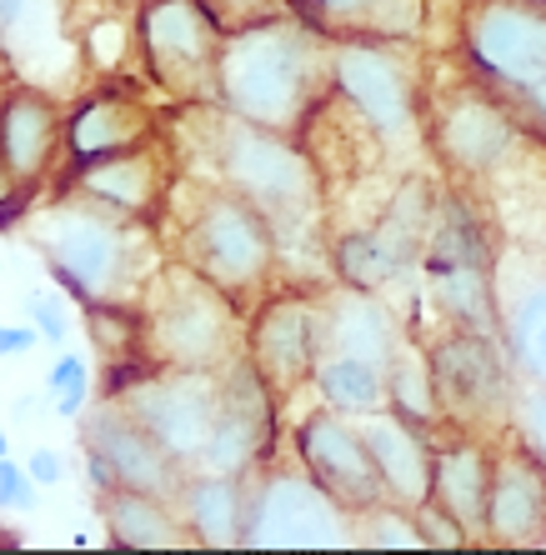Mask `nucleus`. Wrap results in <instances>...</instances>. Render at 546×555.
Masks as SVG:
<instances>
[{"label":"nucleus","instance_id":"1","mask_svg":"<svg viewBox=\"0 0 546 555\" xmlns=\"http://www.w3.org/2000/svg\"><path fill=\"white\" fill-rule=\"evenodd\" d=\"M331 46L337 40L296 11L226 30L216 61V105L251 126L301 135L306 116L331 91Z\"/></svg>","mask_w":546,"mask_h":555},{"label":"nucleus","instance_id":"2","mask_svg":"<svg viewBox=\"0 0 546 555\" xmlns=\"http://www.w3.org/2000/svg\"><path fill=\"white\" fill-rule=\"evenodd\" d=\"M26 241L46 260L55 291L86 306H141L161 256L151 220H126L76 191H61L26 225Z\"/></svg>","mask_w":546,"mask_h":555},{"label":"nucleus","instance_id":"3","mask_svg":"<svg viewBox=\"0 0 546 555\" xmlns=\"http://www.w3.org/2000/svg\"><path fill=\"white\" fill-rule=\"evenodd\" d=\"M221 111V105H216ZM211 155H216V176L236 195H246L276 225V246L281 266L291 260H316L331 271V246H326V181L316 170L312 151L271 126H251V120L221 111L211 130ZM337 275V271H331Z\"/></svg>","mask_w":546,"mask_h":555},{"label":"nucleus","instance_id":"4","mask_svg":"<svg viewBox=\"0 0 546 555\" xmlns=\"http://www.w3.org/2000/svg\"><path fill=\"white\" fill-rule=\"evenodd\" d=\"M141 356L166 371H226L246 356V315L181 256L161 266L141 300Z\"/></svg>","mask_w":546,"mask_h":555},{"label":"nucleus","instance_id":"5","mask_svg":"<svg viewBox=\"0 0 546 555\" xmlns=\"http://www.w3.org/2000/svg\"><path fill=\"white\" fill-rule=\"evenodd\" d=\"M421 275L446 325H467L501 340V246L492 216L467 191H436Z\"/></svg>","mask_w":546,"mask_h":555},{"label":"nucleus","instance_id":"6","mask_svg":"<svg viewBox=\"0 0 546 555\" xmlns=\"http://www.w3.org/2000/svg\"><path fill=\"white\" fill-rule=\"evenodd\" d=\"M331 91L381 135L391 155L427 145V80L406 40L346 36L331 46Z\"/></svg>","mask_w":546,"mask_h":555},{"label":"nucleus","instance_id":"7","mask_svg":"<svg viewBox=\"0 0 546 555\" xmlns=\"http://www.w3.org/2000/svg\"><path fill=\"white\" fill-rule=\"evenodd\" d=\"M181 260L221 285L231 300L256 306L281 271V246H276V225L266 210L236 195L231 185H216L201 195L195 216L186 220Z\"/></svg>","mask_w":546,"mask_h":555},{"label":"nucleus","instance_id":"8","mask_svg":"<svg viewBox=\"0 0 546 555\" xmlns=\"http://www.w3.org/2000/svg\"><path fill=\"white\" fill-rule=\"evenodd\" d=\"M246 545L251 551H346L356 516L306 465H261L246 476Z\"/></svg>","mask_w":546,"mask_h":555},{"label":"nucleus","instance_id":"9","mask_svg":"<svg viewBox=\"0 0 546 555\" xmlns=\"http://www.w3.org/2000/svg\"><path fill=\"white\" fill-rule=\"evenodd\" d=\"M111 396H120L136 411V421L186 470H195V461L206 455L211 436L231 405L226 371H166V365H141L126 380H111Z\"/></svg>","mask_w":546,"mask_h":555},{"label":"nucleus","instance_id":"10","mask_svg":"<svg viewBox=\"0 0 546 555\" xmlns=\"http://www.w3.org/2000/svg\"><path fill=\"white\" fill-rule=\"evenodd\" d=\"M521 135L526 126L517 101L486 86L482 76L446 91L442 101H427V145L456 181L501 176V166L521 151Z\"/></svg>","mask_w":546,"mask_h":555},{"label":"nucleus","instance_id":"11","mask_svg":"<svg viewBox=\"0 0 546 555\" xmlns=\"http://www.w3.org/2000/svg\"><path fill=\"white\" fill-rule=\"evenodd\" d=\"M136 51L145 70L176 101L216 105V61H221L226 26L206 0H141L136 5Z\"/></svg>","mask_w":546,"mask_h":555},{"label":"nucleus","instance_id":"12","mask_svg":"<svg viewBox=\"0 0 546 555\" xmlns=\"http://www.w3.org/2000/svg\"><path fill=\"white\" fill-rule=\"evenodd\" d=\"M80 451H86V476H91L96 495L126 486V491H151V495L176 501L186 476H191V470L136 421V411H130L120 396H111V390L86 411Z\"/></svg>","mask_w":546,"mask_h":555},{"label":"nucleus","instance_id":"13","mask_svg":"<svg viewBox=\"0 0 546 555\" xmlns=\"http://www.w3.org/2000/svg\"><path fill=\"white\" fill-rule=\"evenodd\" d=\"M326 291L287 285L266 291L246 321V361L266 380L276 401H291L301 386H312L316 361L326 356Z\"/></svg>","mask_w":546,"mask_h":555},{"label":"nucleus","instance_id":"14","mask_svg":"<svg viewBox=\"0 0 546 555\" xmlns=\"http://www.w3.org/2000/svg\"><path fill=\"white\" fill-rule=\"evenodd\" d=\"M461 55L501 95H526L546 76V0H467Z\"/></svg>","mask_w":546,"mask_h":555},{"label":"nucleus","instance_id":"15","mask_svg":"<svg viewBox=\"0 0 546 555\" xmlns=\"http://www.w3.org/2000/svg\"><path fill=\"white\" fill-rule=\"evenodd\" d=\"M431 371L442 386L446 421L456 430H477L486 421H511V386H517V365L507 356V340L467 331V325H446L436 340H427Z\"/></svg>","mask_w":546,"mask_h":555},{"label":"nucleus","instance_id":"16","mask_svg":"<svg viewBox=\"0 0 546 555\" xmlns=\"http://www.w3.org/2000/svg\"><path fill=\"white\" fill-rule=\"evenodd\" d=\"M291 446H296V461L306 465L352 516L371 511L377 501H391L386 480H381L377 461L366 451V436H361V426H356V415H341V411H331V405H321V411L296 421V440H291Z\"/></svg>","mask_w":546,"mask_h":555},{"label":"nucleus","instance_id":"17","mask_svg":"<svg viewBox=\"0 0 546 555\" xmlns=\"http://www.w3.org/2000/svg\"><path fill=\"white\" fill-rule=\"evenodd\" d=\"M65 155V111L46 86H5L0 95V181L36 191Z\"/></svg>","mask_w":546,"mask_h":555},{"label":"nucleus","instance_id":"18","mask_svg":"<svg viewBox=\"0 0 546 555\" xmlns=\"http://www.w3.org/2000/svg\"><path fill=\"white\" fill-rule=\"evenodd\" d=\"M482 541H492V545H542L546 541V461L521 436L496 440Z\"/></svg>","mask_w":546,"mask_h":555},{"label":"nucleus","instance_id":"19","mask_svg":"<svg viewBox=\"0 0 546 555\" xmlns=\"http://www.w3.org/2000/svg\"><path fill=\"white\" fill-rule=\"evenodd\" d=\"M61 191H76L96 206L116 210L126 220H156L170 201V160L161 151V141H145L136 151L105 155L65 176Z\"/></svg>","mask_w":546,"mask_h":555},{"label":"nucleus","instance_id":"20","mask_svg":"<svg viewBox=\"0 0 546 555\" xmlns=\"http://www.w3.org/2000/svg\"><path fill=\"white\" fill-rule=\"evenodd\" d=\"M145 141H156L151 105L130 91H96L65 111V176Z\"/></svg>","mask_w":546,"mask_h":555},{"label":"nucleus","instance_id":"21","mask_svg":"<svg viewBox=\"0 0 546 555\" xmlns=\"http://www.w3.org/2000/svg\"><path fill=\"white\" fill-rule=\"evenodd\" d=\"M356 426H361L366 451H371V461H377L391 501L427 505L431 501V476H436V436H427L421 426H411V421L396 415L391 405L356 415Z\"/></svg>","mask_w":546,"mask_h":555},{"label":"nucleus","instance_id":"22","mask_svg":"<svg viewBox=\"0 0 546 555\" xmlns=\"http://www.w3.org/2000/svg\"><path fill=\"white\" fill-rule=\"evenodd\" d=\"M496 440H482L477 430L446 426V440L436 436V476H431V501H442L461 526L482 541L486 535V495H492Z\"/></svg>","mask_w":546,"mask_h":555},{"label":"nucleus","instance_id":"23","mask_svg":"<svg viewBox=\"0 0 546 555\" xmlns=\"http://www.w3.org/2000/svg\"><path fill=\"white\" fill-rule=\"evenodd\" d=\"M326 300V350H341V356H361V361L381 365L386 371L391 356L402 350V340L411 336L396 310L381 300V291H356V285H341Z\"/></svg>","mask_w":546,"mask_h":555},{"label":"nucleus","instance_id":"24","mask_svg":"<svg viewBox=\"0 0 546 555\" xmlns=\"http://www.w3.org/2000/svg\"><path fill=\"white\" fill-rule=\"evenodd\" d=\"M246 476H216V470H191L176 495L191 545L201 551H241L246 545Z\"/></svg>","mask_w":546,"mask_h":555},{"label":"nucleus","instance_id":"25","mask_svg":"<svg viewBox=\"0 0 546 555\" xmlns=\"http://www.w3.org/2000/svg\"><path fill=\"white\" fill-rule=\"evenodd\" d=\"M96 505H101L105 535L120 551H181V545H191V530H186L176 501H166V495L116 486V491L96 495Z\"/></svg>","mask_w":546,"mask_h":555},{"label":"nucleus","instance_id":"26","mask_svg":"<svg viewBox=\"0 0 546 555\" xmlns=\"http://www.w3.org/2000/svg\"><path fill=\"white\" fill-rule=\"evenodd\" d=\"M501 340L517 375L546 386V260L521 275H507L501 266Z\"/></svg>","mask_w":546,"mask_h":555},{"label":"nucleus","instance_id":"27","mask_svg":"<svg viewBox=\"0 0 546 555\" xmlns=\"http://www.w3.org/2000/svg\"><path fill=\"white\" fill-rule=\"evenodd\" d=\"M301 21H312L331 40L391 36L406 40L421 30V0H287Z\"/></svg>","mask_w":546,"mask_h":555},{"label":"nucleus","instance_id":"28","mask_svg":"<svg viewBox=\"0 0 546 555\" xmlns=\"http://www.w3.org/2000/svg\"><path fill=\"white\" fill-rule=\"evenodd\" d=\"M386 405L396 415H406L411 426H421L427 436H442L446 421V405H442V386H436V371H431V350L427 340L406 336L402 350L391 356L386 365Z\"/></svg>","mask_w":546,"mask_h":555},{"label":"nucleus","instance_id":"29","mask_svg":"<svg viewBox=\"0 0 546 555\" xmlns=\"http://www.w3.org/2000/svg\"><path fill=\"white\" fill-rule=\"evenodd\" d=\"M312 390L316 401L331 405L341 415H366L386 405V371L361 356H341V350H326L312 371Z\"/></svg>","mask_w":546,"mask_h":555},{"label":"nucleus","instance_id":"30","mask_svg":"<svg viewBox=\"0 0 546 555\" xmlns=\"http://www.w3.org/2000/svg\"><path fill=\"white\" fill-rule=\"evenodd\" d=\"M55 21H61V0H0V40L15 61V76L26 55H46Z\"/></svg>","mask_w":546,"mask_h":555},{"label":"nucleus","instance_id":"31","mask_svg":"<svg viewBox=\"0 0 546 555\" xmlns=\"http://www.w3.org/2000/svg\"><path fill=\"white\" fill-rule=\"evenodd\" d=\"M356 545H366V551H427L417 505L377 501L371 511H361L356 516Z\"/></svg>","mask_w":546,"mask_h":555},{"label":"nucleus","instance_id":"32","mask_svg":"<svg viewBox=\"0 0 546 555\" xmlns=\"http://www.w3.org/2000/svg\"><path fill=\"white\" fill-rule=\"evenodd\" d=\"M86 325L96 331V350L116 365L126 361H145L141 356V306H86Z\"/></svg>","mask_w":546,"mask_h":555},{"label":"nucleus","instance_id":"33","mask_svg":"<svg viewBox=\"0 0 546 555\" xmlns=\"http://www.w3.org/2000/svg\"><path fill=\"white\" fill-rule=\"evenodd\" d=\"M46 396H51V411L76 421L80 411H91V365L76 350H61L55 365L46 371Z\"/></svg>","mask_w":546,"mask_h":555},{"label":"nucleus","instance_id":"34","mask_svg":"<svg viewBox=\"0 0 546 555\" xmlns=\"http://www.w3.org/2000/svg\"><path fill=\"white\" fill-rule=\"evenodd\" d=\"M130 46H141L136 40V15H96V21H86V30H80V51H86V61L96 65V70H120V61H126Z\"/></svg>","mask_w":546,"mask_h":555},{"label":"nucleus","instance_id":"35","mask_svg":"<svg viewBox=\"0 0 546 555\" xmlns=\"http://www.w3.org/2000/svg\"><path fill=\"white\" fill-rule=\"evenodd\" d=\"M511 436H521L536 455L546 461V386L532 380V375H517L511 386Z\"/></svg>","mask_w":546,"mask_h":555},{"label":"nucleus","instance_id":"36","mask_svg":"<svg viewBox=\"0 0 546 555\" xmlns=\"http://www.w3.org/2000/svg\"><path fill=\"white\" fill-rule=\"evenodd\" d=\"M26 321L36 325L51 346H65V340H71V310H65V300L55 296V291H30L26 296Z\"/></svg>","mask_w":546,"mask_h":555},{"label":"nucleus","instance_id":"37","mask_svg":"<svg viewBox=\"0 0 546 555\" xmlns=\"http://www.w3.org/2000/svg\"><path fill=\"white\" fill-rule=\"evenodd\" d=\"M417 516H421V530H427V545H436V551H461V545L477 541V535H471V530L461 526L442 501L417 505Z\"/></svg>","mask_w":546,"mask_h":555},{"label":"nucleus","instance_id":"38","mask_svg":"<svg viewBox=\"0 0 546 555\" xmlns=\"http://www.w3.org/2000/svg\"><path fill=\"white\" fill-rule=\"evenodd\" d=\"M211 15L221 21L226 30L236 26H256V21H271V15H287V0H206Z\"/></svg>","mask_w":546,"mask_h":555},{"label":"nucleus","instance_id":"39","mask_svg":"<svg viewBox=\"0 0 546 555\" xmlns=\"http://www.w3.org/2000/svg\"><path fill=\"white\" fill-rule=\"evenodd\" d=\"M36 491H40V480L26 470V461H0V505L5 511H36Z\"/></svg>","mask_w":546,"mask_h":555},{"label":"nucleus","instance_id":"40","mask_svg":"<svg viewBox=\"0 0 546 555\" xmlns=\"http://www.w3.org/2000/svg\"><path fill=\"white\" fill-rule=\"evenodd\" d=\"M40 340L46 336H40L30 321L26 325H0V361H21V356H30Z\"/></svg>","mask_w":546,"mask_h":555},{"label":"nucleus","instance_id":"41","mask_svg":"<svg viewBox=\"0 0 546 555\" xmlns=\"http://www.w3.org/2000/svg\"><path fill=\"white\" fill-rule=\"evenodd\" d=\"M26 470L40 480V486H61L65 480V461H61V451H51V446H36V451L26 455Z\"/></svg>","mask_w":546,"mask_h":555},{"label":"nucleus","instance_id":"42","mask_svg":"<svg viewBox=\"0 0 546 555\" xmlns=\"http://www.w3.org/2000/svg\"><path fill=\"white\" fill-rule=\"evenodd\" d=\"M517 111H521V116H532L536 126L546 130V76L536 80V86H532L526 95H517Z\"/></svg>","mask_w":546,"mask_h":555},{"label":"nucleus","instance_id":"43","mask_svg":"<svg viewBox=\"0 0 546 555\" xmlns=\"http://www.w3.org/2000/svg\"><path fill=\"white\" fill-rule=\"evenodd\" d=\"M46 401H51L46 390H40V396H15V415H21V421H30V411H36V405H46Z\"/></svg>","mask_w":546,"mask_h":555},{"label":"nucleus","instance_id":"44","mask_svg":"<svg viewBox=\"0 0 546 555\" xmlns=\"http://www.w3.org/2000/svg\"><path fill=\"white\" fill-rule=\"evenodd\" d=\"M11 80H15V61L5 51V40H0V86H11Z\"/></svg>","mask_w":546,"mask_h":555},{"label":"nucleus","instance_id":"45","mask_svg":"<svg viewBox=\"0 0 546 555\" xmlns=\"http://www.w3.org/2000/svg\"><path fill=\"white\" fill-rule=\"evenodd\" d=\"M536 250H542V260H546V220H542V231H536Z\"/></svg>","mask_w":546,"mask_h":555},{"label":"nucleus","instance_id":"46","mask_svg":"<svg viewBox=\"0 0 546 555\" xmlns=\"http://www.w3.org/2000/svg\"><path fill=\"white\" fill-rule=\"evenodd\" d=\"M5 455H11V440H5V430H0V461H5Z\"/></svg>","mask_w":546,"mask_h":555},{"label":"nucleus","instance_id":"47","mask_svg":"<svg viewBox=\"0 0 546 555\" xmlns=\"http://www.w3.org/2000/svg\"><path fill=\"white\" fill-rule=\"evenodd\" d=\"M0 95H5V86H0Z\"/></svg>","mask_w":546,"mask_h":555}]
</instances>
